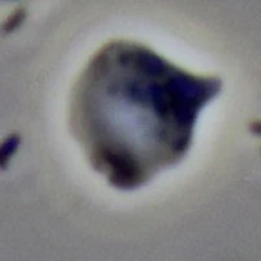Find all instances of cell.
<instances>
[{
	"label": "cell",
	"mask_w": 261,
	"mask_h": 261,
	"mask_svg": "<svg viewBox=\"0 0 261 261\" xmlns=\"http://www.w3.org/2000/svg\"><path fill=\"white\" fill-rule=\"evenodd\" d=\"M109 158L110 163H112L115 166L116 172H118L122 177H127V178H132L136 173V168L132 166L129 160L127 158L120 157L117 154H109L107 155Z\"/></svg>",
	"instance_id": "cell-1"
}]
</instances>
